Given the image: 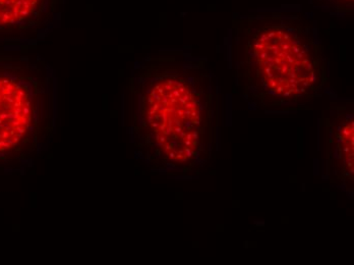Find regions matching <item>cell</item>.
<instances>
[{
    "label": "cell",
    "instance_id": "cell-4",
    "mask_svg": "<svg viewBox=\"0 0 354 265\" xmlns=\"http://www.w3.org/2000/svg\"><path fill=\"white\" fill-rule=\"evenodd\" d=\"M66 0H0V38L39 40L62 23Z\"/></svg>",
    "mask_w": 354,
    "mask_h": 265
},
{
    "label": "cell",
    "instance_id": "cell-5",
    "mask_svg": "<svg viewBox=\"0 0 354 265\" xmlns=\"http://www.w3.org/2000/svg\"><path fill=\"white\" fill-rule=\"evenodd\" d=\"M335 127L336 154L340 159L341 176L353 180V113L339 114Z\"/></svg>",
    "mask_w": 354,
    "mask_h": 265
},
{
    "label": "cell",
    "instance_id": "cell-1",
    "mask_svg": "<svg viewBox=\"0 0 354 265\" xmlns=\"http://www.w3.org/2000/svg\"><path fill=\"white\" fill-rule=\"evenodd\" d=\"M133 130L153 163L191 171L212 152L217 94L204 60L147 58L129 82Z\"/></svg>",
    "mask_w": 354,
    "mask_h": 265
},
{
    "label": "cell",
    "instance_id": "cell-2",
    "mask_svg": "<svg viewBox=\"0 0 354 265\" xmlns=\"http://www.w3.org/2000/svg\"><path fill=\"white\" fill-rule=\"evenodd\" d=\"M239 91L267 111L308 107L328 81L325 47L299 14L272 12L232 19Z\"/></svg>",
    "mask_w": 354,
    "mask_h": 265
},
{
    "label": "cell",
    "instance_id": "cell-3",
    "mask_svg": "<svg viewBox=\"0 0 354 265\" xmlns=\"http://www.w3.org/2000/svg\"><path fill=\"white\" fill-rule=\"evenodd\" d=\"M55 80L44 60L0 55V165L21 163L53 131Z\"/></svg>",
    "mask_w": 354,
    "mask_h": 265
},
{
    "label": "cell",
    "instance_id": "cell-6",
    "mask_svg": "<svg viewBox=\"0 0 354 265\" xmlns=\"http://www.w3.org/2000/svg\"><path fill=\"white\" fill-rule=\"evenodd\" d=\"M310 2L316 8L337 15H349L353 10V0H310Z\"/></svg>",
    "mask_w": 354,
    "mask_h": 265
}]
</instances>
